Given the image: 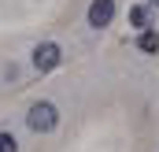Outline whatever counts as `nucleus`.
I'll list each match as a JSON object with an SVG mask.
<instances>
[{
    "label": "nucleus",
    "mask_w": 159,
    "mask_h": 152,
    "mask_svg": "<svg viewBox=\"0 0 159 152\" xmlns=\"http://www.w3.org/2000/svg\"><path fill=\"white\" fill-rule=\"evenodd\" d=\"M26 122H30V130L34 134H52L56 130V122H59V112H56V104H48V100H37L30 115H26Z\"/></svg>",
    "instance_id": "nucleus-1"
},
{
    "label": "nucleus",
    "mask_w": 159,
    "mask_h": 152,
    "mask_svg": "<svg viewBox=\"0 0 159 152\" xmlns=\"http://www.w3.org/2000/svg\"><path fill=\"white\" fill-rule=\"evenodd\" d=\"M59 63H63V48L56 41H41L37 48H34V67H37L41 74L52 71V67H59Z\"/></svg>",
    "instance_id": "nucleus-2"
},
{
    "label": "nucleus",
    "mask_w": 159,
    "mask_h": 152,
    "mask_svg": "<svg viewBox=\"0 0 159 152\" xmlns=\"http://www.w3.org/2000/svg\"><path fill=\"white\" fill-rule=\"evenodd\" d=\"M111 19H115V0H93L89 4V26L93 30L111 26Z\"/></svg>",
    "instance_id": "nucleus-3"
},
{
    "label": "nucleus",
    "mask_w": 159,
    "mask_h": 152,
    "mask_svg": "<svg viewBox=\"0 0 159 152\" xmlns=\"http://www.w3.org/2000/svg\"><path fill=\"white\" fill-rule=\"evenodd\" d=\"M129 26H137L141 34H144V30H152V7H144V4L129 7Z\"/></svg>",
    "instance_id": "nucleus-4"
},
{
    "label": "nucleus",
    "mask_w": 159,
    "mask_h": 152,
    "mask_svg": "<svg viewBox=\"0 0 159 152\" xmlns=\"http://www.w3.org/2000/svg\"><path fill=\"white\" fill-rule=\"evenodd\" d=\"M137 48H141V52H159V34L156 30H144V34L137 37Z\"/></svg>",
    "instance_id": "nucleus-5"
},
{
    "label": "nucleus",
    "mask_w": 159,
    "mask_h": 152,
    "mask_svg": "<svg viewBox=\"0 0 159 152\" xmlns=\"http://www.w3.org/2000/svg\"><path fill=\"white\" fill-rule=\"evenodd\" d=\"M0 152H19V141L11 134H0Z\"/></svg>",
    "instance_id": "nucleus-6"
},
{
    "label": "nucleus",
    "mask_w": 159,
    "mask_h": 152,
    "mask_svg": "<svg viewBox=\"0 0 159 152\" xmlns=\"http://www.w3.org/2000/svg\"><path fill=\"white\" fill-rule=\"evenodd\" d=\"M148 4H152V7H159V0H148Z\"/></svg>",
    "instance_id": "nucleus-7"
}]
</instances>
